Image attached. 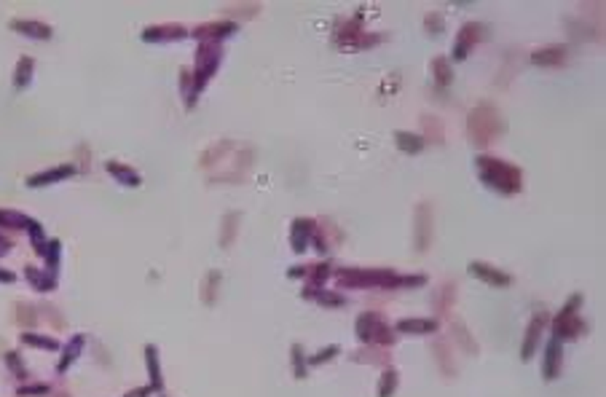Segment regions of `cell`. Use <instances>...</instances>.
<instances>
[{"label": "cell", "instance_id": "1", "mask_svg": "<svg viewBox=\"0 0 606 397\" xmlns=\"http://www.w3.org/2000/svg\"><path fill=\"white\" fill-rule=\"evenodd\" d=\"M338 288H422L424 276H400L389 269H341L338 271Z\"/></svg>", "mask_w": 606, "mask_h": 397}, {"label": "cell", "instance_id": "23", "mask_svg": "<svg viewBox=\"0 0 606 397\" xmlns=\"http://www.w3.org/2000/svg\"><path fill=\"white\" fill-rule=\"evenodd\" d=\"M32 67H35V62H32L30 57H22V60L16 62V70H14V89L16 92H22V89L30 86Z\"/></svg>", "mask_w": 606, "mask_h": 397}, {"label": "cell", "instance_id": "2", "mask_svg": "<svg viewBox=\"0 0 606 397\" xmlns=\"http://www.w3.org/2000/svg\"><path fill=\"white\" fill-rule=\"evenodd\" d=\"M475 169H478V177L483 180L488 188L499 191L501 196H513L523 188V175L520 169L501 161V159H491V156H478L475 159Z\"/></svg>", "mask_w": 606, "mask_h": 397}, {"label": "cell", "instance_id": "26", "mask_svg": "<svg viewBox=\"0 0 606 397\" xmlns=\"http://www.w3.org/2000/svg\"><path fill=\"white\" fill-rule=\"evenodd\" d=\"M303 298H309V301H317V304L322 306H330V309H335V306H344V295H338V292H328V290H319V288H314V290H303Z\"/></svg>", "mask_w": 606, "mask_h": 397}, {"label": "cell", "instance_id": "14", "mask_svg": "<svg viewBox=\"0 0 606 397\" xmlns=\"http://www.w3.org/2000/svg\"><path fill=\"white\" fill-rule=\"evenodd\" d=\"M480 30H485V27L478 25V22H470V25L462 27V32H459V38H456V43H454V60H467L472 43L480 38Z\"/></svg>", "mask_w": 606, "mask_h": 397}, {"label": "cell", "instance_id": "41", "mask_svg": "<svg viewBox=\"0 0 606 397\" xmlns=\"http://www.w3.org/2000/svg\"><path fill=\"white\" fill-rule=\"evenodd\" d=\"M8 253H11V239L0 236V258H3V255H8Z\"/></svg>", "mask_w": 606, "mask_h": 397}, {"label": "cell", "instance_id": "21", "mask_svg": "<svg viewBox=\"0 0 606 397\" xmlns=\"http://www.w3.org/2000/svg\"><path fill=\"white\" fill-rule=\"evenodd\" d=\"M105 169L119 180L121 185H129V188H140L142 185V177H140V172H135L132 167H126L121 161H107Z\"/></svg>", "mask_w": 606, "mask_h": 397}, {"label": "cell", "instance_id": "31", "mask_svg": "<svg viewBox=\"0 0 606 397\" xmlns=\"http://www.w3.org/2000/svg\"><path fill=\"white\" fill-rule=\"evenodd\" d=\"M60 255H62V242L60 239H48V242H46L43 260L51 274H57V269H60Z\"/></svg>", "mask_w": 606, "mask_h": 397}, {"label": "cell", "instance_id": "33", "mask_svg": "<svg viewBox=\"0 0 606 397\" xmlns=\"http://www.w3.org/2000/svg\"><path fill=\"white\" fill-rule=\"evenodd\" d=\"M27 234H30V242H32V250H35V255H41L43 258L46 253V239L43 236V226L38 223V220H30V226H27Z\"/></svg>", "mask_w": 606, "mask_h": 397}, {"label": "cell", "instance_id": "9", "mask_svg": "<svg viewBox=\"0 0 606 397\" xmlns=\"http://www.w3.org/2000/svg\"><path fill=\"white\" fill-rule=\"evenodd\" d=\"M470 274L478 276L485 285H491V288H510V285H513V276L499 271V269H494L491 263H483V260H472Z\"/></svg>", "mask_w": 606, "mask_h": 397}, {"label": "cell", "instance_id": "28", "mask_svg": "<svg viewBox=\"0 0 606 397\" xmlns=\"http://www.w3.org/2000/svg\"><path fill=\"white\" fill-rule=\"evenodd\" d=\"M180 83H182V97H185V107H194L196 105V81H194V70H188V67H182L180 73Z\"/></svg>", "mask_w": 606, "mask_h": 397}, {"label": "cell", "instance_id": "13", "mask_svg": "<svg viewBox=\"0 0 606 397\" xmlns=\"http://www.w3.org/2000/svg\"><path fill=\"white\" fill-rule=\"evenodd\" d=\"M561 360H563V341L553 336L547 341V349H545V365H542V373H545L547 382H553V379H558V373H561Z\"/></svg>", "mask_w": 606, "mask_h": 397}, {"label": "cell", "instance_id": "6", "mask_svg": "<svg viewBox=\"0 0 606 397\" xmlns=\"http://www.w3.org/2000/svg\"><path fill=\"white\" fill-rule=\"evenodd\" d=\"M357 338L365 344H394V333L376 311H365L357 317Z\"/></svg>", "mask_w": 606, "mask_h": 397}, {"label": "cell", "instance_id": "38", "mask_svg": "<svg viewBox=\"0 0 606 397\" xmlns=\"http://www.w3.org/2000/svg\"><path fill=\"white\" fill-rule=\"evenodd\" d=\"M51 389L46 386V384H32V386H19V395L22 397H30V395H48Z\"/></svg>", "mask_w": 606, "mask_h": 397}, {"label": "cell", "instance_id": "36", "mask_svg": "<svg viewBox=\"0 0 606 397\" xmlns=\"http://www.w3.org/2000/svg\"><path fill=\"white\" fill-rule=\"evenodd\" d=\"M338 351H341V346H338V344H330V346L319 349L317 354H314V357H309L306 363H309V365H322V363H330L335 354H338Z\"/></svg>", "mask_w": 606, "mask_h": 397}, {"label": "cell", "instance_id": "34", "mask_svg": "<svg viewBox=\"0 0 606 397\" xmlns=\"http://www.w3.org/2000/svg\"><path fill=\"white\" fill-rule=\"evenodd\" d=\"M397 370L394 368H386L384 373H381V382H379V397H392L394 389H397Z\"/></svg>", "mask_w": 606, "mask_h": 397}, {"label": "cell", "instance_id": "42", "mask_svg": "<svg viewBox=\"0 0 606 397\" xmlns=\"http://www.w3.org/2000/svg\"><path fill=\"white\" fill-rule=\"evenodd\" d=\"M0 282L11 285V282H16V274H14V271H6V269H0Z\"/></svg>", "mask_w": 606, "mask_h": 397}, {"label": "cell", "instance_id": "3", "mask_svg": "<svg viewBox=\"0 0 606 397\" xmlns=\"http://www.w3.org/2000/svg\"><path fill=\"white\" fill-rule=\"evenodd\" d=\"M467 126H470V135L478 145L491 142V140L499 137L501 132H504V121H501L499 110L485 105V102L475 107V113H470V123Z\"/></svg>", "mask_w": 606, "mask_h": 397}, {"label": "cell", "instance_id": "40", "mask_svg": "<svg viewBox=\"0 0 606 397\" xmlns=\"http://www.w3.org/2000/svg\"><path fill=\"white\" fill-rule=\"evenodd\" d=\"M153 395V386H137L132 392H126L123 397H151Z\"/></svg>", "mask_w": 606, "mask_h": 397}, {"label": "cell", "instance_id": "39", "mask_svg": "<svg viewBox=\"0 0 606 397\" xmlns=\"http://www.w3.org/2000/svg\"><path fill=\"white\" fill-rule=\"evenodd\" d=\"M424 25H426V30L432 32V35H440V32H443V16H440V14H429L424 19Z\"/></svg>", "mask_w": 606, "mask_h": 397}, {"label": "cell", "instance_id": "19", "mask_svg": "<svg viewBox=\"0 0 606 397\" xmlns=\"http://www.w3.org/2000/svg\"><path fill=\"white\" fill-rule=\"evenodd\" d=\"M531 62L539 67H558L566 62V46H545L531 54Z\"/></svg>", "mask_w": 606, "mask_h": 397}, {"label": "cell", "instance_id": "15", "mask_svg": "<svg viewBox=\"0 0 606 397\" xmlns=\"http://www.w3.org/2000/svg\"><path fill=\"white\" fill-rule=\"evenodd\" d=\"M11 30H16L19 35H27V38H35V41H48L54 35L48 25L35 22V19H11Z\"/></svg>", "mask_w": 606, "mask_h": 397}, {"label": "cell", "instance_id": "17", "mask_svg": "<svg viewBox=\"0 0 606 397\" xmlns=\"http://www.w3.org/2000/svg\"><path fill=\"white\" fill-rule=\"evenodd\" d=\"M25 276H27V282L32 285V290L38 292H51L57 290V274H51L48 269H35V266H27L25 269Z\"/></svg>", "mask_w": 606, "mask_h": 397}, {"label": "cell", "instance_id": "8", "mask_svg": "<svg viewBox=\"0 0 606 397\" xmlns=\"http://www.w3.org/2000/svg\"><path fill=\"white\" fill-rule=\"evenodd\" d=\"M314 231H317V223L309 220V217H295L292 220V231H290V247L292 253H306L311 239H314Z\"/></svg>", "mask_w": 606, "mask_h": 397}, {"label": "cell", "instance_id": "37", "mask_svg": "<svg viewBox=\"0 0 606 397\" xmlns=\"http://www.w3.org/2000/svg\"><path fill=\"white\" fill-rule=\"evenodd\" d=\"M6 363H8V368L14 370L19 379H25V376H27V370H25V365H22V360L16 357V351H6Z\"/></svg>", "mask_w": 606, "mask_h": 397}, {"label": "cell", "instance_id": "4", "mask_svg": "<svg viewBox=\"0 0 606 397\" xmlns=\"http://www.w3.org/2000/svg\"><path fill=\"white\" fill-rule=\"evenodd\" d=\"M579 306H582V295H572L563 309L556 314L553 320V336L558 341H566V338H577L582 330H585V322L579 320Z\"/></svg>", "mask_w": 606, "mask_h": 397}, {"label": "cell", "instance_id": "22", "mask_svg": "<svg viewBox=\"0 0 606 397\" xmlns=\"http://www.w3.org/2000/svg\"><path fill=\"white\" fill-rule=\"evenodd\" d=\"M438 320H400L394 325L397 333H413V336H429L438 333Z\"/></svg>", "mask_w": 606, "mask_h": 397}, {"label": "cell", "instance_id": "5", "mask_svg": "<svg viewBox=\"0 0 606 397\" xmlns=\"http://www.w3.org/2000/svg\"><path fill=\"white\" fill-rule=\"evenodd\" d=\"M223 62V46L220 43H198L196 51V62H194V81H196V92L201 94L207 81L217 73Z\"/></svg>", "mask_w": 606, "mask_h": 397}, {"label": "cell", "instance_id": "24", "mask_svg": "<svg viewBox=\"0 0 606 397\" xmlns=\"http://www.w3.org/2000/svg\"><path fill=\"white\" fill-rule=\"evenodd\" d=\"M394 140H397V148L405 153H422L426 145L424 137H419V135H410V132H403V129H397L394 132Z\"/></svg>", "mask_w": 606, "mask_h": 397}, {"label": "cell", "instance_id": "18", "mask_svg": "<svg viewBox=\"0 0 606 397\" xmlns=\"http://www.w3.org/2000/svg\"><path fill=\"white\" fill-rule=\"evenodd\" d=\"M83 346H86V336L83 333H76V336L67 341V346H65V351H62V357H60V363H57V373H65L67 368L76 363L78 357L83 354Z\"/></svg>", "mask_w": 606, "mask_h": 397}, {"label": "cell", "instance_id": "35", "mask_svg": "<svg viewBox=\"0 0 606 397\" xmlns=\"http://www.w3.org/2000/svg\"><path fill=\"white\" fill-rule=\"evenodd\" d=\"M292 373H295V379H306V357H303V349L298 344H292Z\"/></svg>", "mask_w": 606, "mask_h": 397}, {"label": "cell", "instance_id": "12", "mask_svg": "<svg viewBox=\"0 0 606 397\" xmlns=\"http://www.w3.org/2000/svg\"><path fill=\"white\" fill-rule=\"evenodd\" d=\"M73 172H76L73 164H60V167H51V169L38 172V175H30V177H27V185H30V188H43V185L65 183Z\"/></svg>", "mask_w": 606, "mask_h": 397}, {"label": "cell", "instance_id": "11", "mask_svg": "<svg viewBox=\"0 0 606 397\" xmlns=\"http://www.w3.org/2000/svg\"><path fill=\"white\" fill-rule=\"evenodd\" d=\"M188 30L182 25H156V27H145L142 30V41L145 43H169V41H182Z\"/></svg>", "mask_w": 606, "mask_h": 397}, {"label": "cell", "instance_id": "25", "mask_svg": "<svg viewBox=\"0 0 606 397\" xmlns=\"http://www.w3.org/2000/svg\"><path fill=\"white\" fill-rule=\"evenodd\" d=\"M303 276L309 279V290L322 288V285L328 282V276H330V266H328V263H314V266H306Z\"/></svg>", "mask_w": 606, "mask_h": 397}, {"label": "cell", "instance_id": "29", "mask_svg": "<svg viewBox=\"0 0 606 397\" xmlns=\"http://www.w3.org/2000/svg\"><path fill=\"white\" fill-rule=\"evenodd\" d=\"M30 220L32 217H27V215H22V213H14V210H0V226H3V229H25L27 231Z\"/></svg>", "mask_w": 606, "mask_h": 397}, {"label": "cell", "instance_id": "27", "mask_svg": "<svg viewBox=\"0 0 606 397\" xmlns=\"http://www.w3.org/2000/svg\"><path fill=\"white\" fill-rule=\"evenodd\" d=\"M432 215H429V210H426V204L424 207H419V236H416V245H419V250H426V245H429V236H432Z\"/></svg>", "mask_w": 606, "mask_h": 397}, {"label": "cell", "instance_id": "10", "mask_svg": "<svg viewBox=\"0 0 606 397\" xmlns=\"http://www.w3.org/2000/svg\"><path fill=\"white\" fill-rule=\"evenodd\" d=\"M234 32H236L234 22H207V25H198L194 30V38H198L201 43H220L223 38L234 35Z\"/></svg>", "mask_w": 606, "mask_h": 397}, {"label": "cell", "instance_id": "32", "mask_svg": "<svg viewBox=\"0 0 606 397\" xmlns=\"http://www.w3.org/2000/svg\"><path fill=\"white\" fill-rule=\"evenodd\" d=\"M22 344H27V346H38V349H48V351L60 349V341H57V338L38 336V333H22Z\"/></svg>", "mask_w": 606, "mask_h": 397}, {"label": "cell", "instance_id": "16", "mask_svg": "<svg viewBox=\"0 0 606 397\" xmlns=\"http://www.w3.org/2000/svg\"><path fill=\"white\" fill-rule=\"evenodd\" d=\"M545 322H547L545 314H537V317H534V320L529 322V330H526V341H523V349H520V357H523V360H531V357H534V351H537V344H539V338H542V330H545Z\"/></svg>", "mask_w": 606, "mask_h": 397}, {"label": "cell", "instance_id": "20", "mask_svg": "<svg viewBox=\"0 0 606 397\" xmlns=\"http://www.w3.org/2000/svg\"><path fill=\"white\" fill-rule=\"evenodd\" d=\"M145 363H148V373H151L153 392H161L164 389V376H161V360H159V346L156 344L145 346Z\"/></svg>", "mask_w": 606, "mask_h": 397}, {"label": "cell", "instance_id": "7", "mask_svg": "<svg viewBox=\"0 0 606 397\" xmlns=\"http://www.w3.org/2000/svg\"><path fill=\"white\" fill-rule=\"evenodd\" d=\"M381 38H365V30H363V16H357V19H349L344 25H338V30H335V43L344 48H365V46H376Z\"/></svg>", "mask_w": 606, "mask_h": 397}, {"label": "cell", "instance_id": "30", "mask_svg": "<svg viewBox=\"0 0 606 397\" xmlns=\"http://www.w3.org/2000/svg\"><path fill=\"white\" fill-rule=\"evenodd\" d=\"M432 73H435L438 86H448V83L454 81V73H451V60H445V57L432 60Z\"/></svg>", "mask_w": 606, "mask_h": 397}]
</instances>
